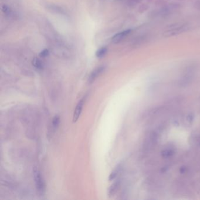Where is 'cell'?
Listing matches in <instances>:
<instances>
[{"label":"cell","instance_id":"obj_1","mask_svg":"<svg viewBox=\"0 0 200 200\" xmlns=\"http://www.w3.org/2000/svg\"><path fill=\"white\" fill-rule=\"evenodd\" d=\"M33 176L35 183V187L39 194H43L45 191V186L44 181L38 170L35 169L33 171Z\"/></svg>","mask_w":200,"mask_h":200},{"label":"cell","instance_id":"obj_2","mask_svg":"<svg viewBox=\"0 0 200 200\" xmlns=\"http://www.w3.org/2000/svg\"><path fill=\"white\" fill-rule=\"evenodd\" d=\"M131 32H132L131 30H124L123 31L115 34L111 38V42L113 44H115L120 43L126 36H127L130 33H131Z\"/></svg>","mask_w":200,"mask_h":200},{"label":"cell","instance_id":"obj_3","mask_svg":"<svg viewBox=\"0 0 200 200\" xmlns=\"http://www.w3.org/2000/svg\"><path fill=\"white\" fill-rule=\"evenodd\" d=\"M84 103H85L84 98L82 99L78 102V104H77L76 108H75L74 113H73V122H77L78 121V120L79 119L81 113H82V110H83Z\"/></svg>","mask_w":200,"mask_h":200},{"label":"cell","instance_id":"obj_4","mask_svg":"<svg viewBox=\"0 0 200 200\" xmlns=\"http://www.w3.org/2000/svg\"><path fill=\"white\" fill-rule=\"evenodd\" d=\"M105 69V67L103 66L98 67L96 69H95L90 74L89 78V82L90 83H92L93 81L96 80V79L98 77H99L100 75L104 72Z\"/></svg>","mask_w":200,"mask_h":200},{"label":"cell","instance_id":"obj_5","mask_svg":"<svg viewBox=\"0 0 200 200\" xmlns=\"http://www.w3.org/2000/svg\"><path fill=\"white\" fill-rule=\"evenodd\" d=\"M120 186V181L117 180L113 183L108 189V195L109 197L113 196L117 191Z\"/></svg>","mask_w":200,"mask_h":200},{"label":"cell","instance_id":"obj_6","mask_svg":"<svg viewBox=\"0 0 200 200\" xmlns=\"http://www.w3.org/2000/svg\"><path fill=\"white\" fill-rule=\"evenodd\" d=\"M1 11L2 12L5 14L7 16H8L10 18H12L14 17V12L12 11L10 7L7 6V5H3L1 7Z\"/></svg>","mask_w":200,"mask_h":200},{"label":"cell","instance_id":"obj_7","mask_svg":"<svg viewBox=\"0 0 200 200\" xmlns=\"http://www.w3.org/2000/svg\"><path fill=\"white\" fill-rule=\"evenodd\" d=\"M32 64L33 67L37 69H42L43 68V64L42 61L38 58H34L33 61H32Z\"/></svg>","mask_w":200,"mask_h":200},{"label":"cell","instance_id":"obj_8","mask_svg":"<svg viewBox=\"0 0 200 200\" xmlns=\"http://www.w3.org/2000/svg\"><path fill=\"white\" fill-rule=\"evenodd\" d=\"M121 168H122V166H121L120 164L118 165L117 167H116V168L111 172V175L109 176V181L113 180L114 178H116L118 174L120 171Z\"/></svg>","mask_w":200,"mask_h":200},{"label":"cell","instance_id":"obj_9","mask_svg":"<svg viewBox=\"0 0 200 200\" xmlns=\"http://www.w3.org/2000/svg\"><path fill=\"white\" fill-rule=\"evenodd\" d=\"M107 52H108V48L106 47H102L96 52V56L98 58H102L106 55Z\"/></svg>","mask_w":200,"mask_h":200},{"label":"cell","instance_id":"obj_10","mask_svg":"<svg viewBox=\"0 0 200 200\" xmlns=\"http://www.w3.org/2000/svg\"><path fill=\"white\" fill-rule=\"evenodd\" d=\"M174 154V151L173 149H165L161 152V156L164 158H169Z\"/></svg>","mask_w":200,"mask_h":200},{"label":"cell","instance_id":"obj_11","mask_svg":"<svg viewBox=\"0 0 200 200\" xmlns=\"http://www.w3.org/2000/svg\"><path fill=\"white\" fill-rule=\"evenodd\" d=\"M60 123V117L59 116H55L53 119H52V127L54 130H56L58 129L59 125Z\"/></svg>","mask_w":200,"mask_h":200},{"label":"cell","instance_id":"obj_12","mask_svg":"<svg viewBox=\"0 0 200 200\" xmlns=\"http://www.w3.org/2000/svg\"><path fill=\"white\" fill-rule=\"evenodd\" d=\"M49 55V51L48 49H45L43 51H42L39 54V56L41 58H46L47 56H48Z\"/></svg>","mask_w":200,"mask_h":200},{"label":"cell","instance_id":"obj_13","mask_svg":"<svg viewBox=\"0 0 200 200\" xmlns=\"http://www.w3.org/2000/svg\"><path fill=\"white\" fill-rule=\"evenodd\" d=\"M156 134L155 133H152L151 134V139L152 140V142H156V139H157V136L156 135Z\"/></svg>","mask_w":200,"mask_h":200},{"label":"cell","instance_id":"obj_14","mask_svg":"<svg viewBox=\"0 0 200 200\" xmlns=\"http://www.w3.org/2000/svg\"><path fill=\"white\" fill-rule=\"evenodd\" d=\"M193 119H194V116H193V115H192V114H189V116H188V117H187V120H188V121H189V122H192V121L193 120Z\"/></svg>","mask_w":200,"mask_h":200},{"label":"cell","instance_id":"obj_15","mask_svg":"<svg viewBox=\"0 0 200 200\" xmlns=\"http://www.w3.org/2000/svg\"><path fill=\"white\" fill-rule=\"evenodd\" d=\"M180 170V172L181 173H185L186 171V168L184 167H181Z\"/></svg>","mask_w":200,"mask_h":200},{"label":"cell","instance_id":"obj_16","mask_svg":"<svg viewBox=\"0 0 200 200\" xmlns=\"http://www.w3.org/2000/svg\"></svg>","mask_w":200,"mask_h":200}]
</instances>
